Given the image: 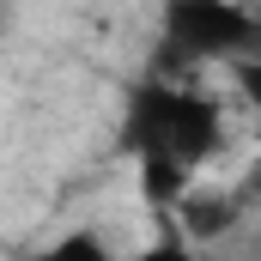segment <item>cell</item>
Returning a JSON list of instances; mask_svg holds the SVG:
<instances>
[{
	"label": "cell",
	"mask_w": 261,
	"mask_h": 261,
	"mask_svg": "<svg viewBox=\"0 0 261 261\" xmlns=\"http://www.w3.org/2000/svg\"><path fill=\"white\" fill-rule=\"evenodd\" d=\"M122 146H128L140 164H170V170L195 176L200 164L225 146V110H219V97H206L195 85L146 79L128 97Z\"/></svg>",
	"instance_id": "6da1fadb"
},
{
	"label": "cell",
	"mask_w": 261,
	"mask_h": 261,
	"mask_svg": "<svg viewBox=\"0 0 261 261\" xmlns=\"http://www.w3.org/2000/svg\"><path fill=\"white\" fill-rule=\"evenodd\" d=\"M164 49L182 67L243 61L261 49V12L249 0H164Z\"/></svg>",
	"instance_id": "7a4b0ae2"
},
{
	"label": "cell",
	"mask_w": 261,
	"mask_h": 261,
	"mask_svg": "<svg viewBox=\"0 0 261 261\" xmlns=\"http://www.w3.org/2000/svg\"><path fill=\"white\" fill-rule=\"evenodd\" d=\"M31 261H122V255L103 243V231H67L55 243H43Z\"/></svg>",
	"instance_id": "3957f363"
},
{
	"label": "cell",
	"mask_w": 261,
	"mask_h": 261,
	"mask_svg": "<svg viewBox=\"0 0 261 261\" xmlns=\"http://www.w3.org/2000/svg\"><path fill=\"white\" fill-rule=\"evenodd\" d=\"M237 91H243V103H249V116H255V140H261V49L237 61Z\"/></svg>",
	"instance_id": "277c9868"
},
{
	"label": "cell",
	"mask_w": 261,
	"mask_h": 261,
	"mask_svg": "<svg viewBox=\"0 0 261 261\" xmlns=\"http://www.w3.org/2000/svg\"><path fill=\"white\" fill-rule=\"evenodd\" d=\"M140 261H195V243L176 231V237H158V243H146V249H140Z\"/></svg>",
	"instance_id": "5b68a950"
},
{
	"label": "cell",
	"mask_w": 261,
	"mask_h": 261,
	"mask_svg": "<svg viewBox=\"0 0 261 261\" xmlns=\"http://www.w3.org/2000/svg\"><path fill=\"white\" fill-rule=\"evenodd\" d=\"M255 261H261V255H255Z\"/></svg>",
	"instance_id": "8992f818"
}]
</instances>
